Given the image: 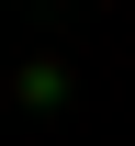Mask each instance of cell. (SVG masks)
<instances>
[{"instance_id": "cell-1", "label": "cell", "mask_w": 135, "mask_h": 146, "mask_svg": "<svg viewBox=\"0 0 135 146\" xmlns=\"http://www.w3.org/2000/svg\"><path fill=\"white\" fill-rule=\"evenodd\" d=\"M11 90H23V112H57V101H68V68H57V56H23Z\"/></svg>"}]
</instances>
